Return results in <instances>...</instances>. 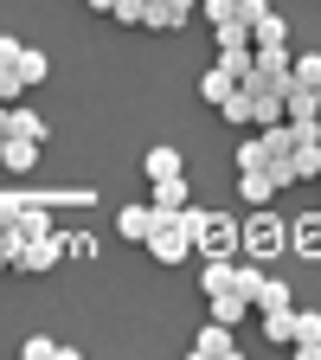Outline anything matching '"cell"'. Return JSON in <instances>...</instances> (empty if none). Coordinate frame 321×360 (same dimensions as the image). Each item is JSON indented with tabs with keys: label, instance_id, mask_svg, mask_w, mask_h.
Listing matches in <instances>:
<instances>
[{
	"label": "cell",
	"instance_id": "obj_7",
	"mask_svg": "<svg viewBox=\"0 0 321 360\" xmlns=\"http://www.w3.org/2000/svg\"><path fill=\"white\" fill-rule=\"evenodd\" d=\"M283 116H289V122H321V90L302 84V77H289V90H283Z\"/></svg>",
	"mask_w": 321,
	"mask_h": 360
},
{
	"label": "cell",
	"instance_id": "obj_21",
	"mask_svg": "<svg viewBox=\"0 0 321 360\" xmlns=\"http://www.w3.org/2000/svg\"><path fill=\"white\" fill-rule=\"evenodd\" d=\"M20 77H26V90L52 77V65H45V52H32V45H26V52H20Z\"/></svg>",
	"mask_w": 321,
	"mask_h": 360
},
{
	"label": "cell",
	"instance_id": "obj_14",
	"mask_svg": "<svg viewBox=\"0 0 321 360\" xmlns=\"http://www.w3.org/2000/svg\"><path fill=\"white\" fill-rule=\"evenodd\" d=\"M257 315H263V341H277V347L296 341V302L289 309H257Z\"/></svg>",
	"mask_w": 321,
	"mask_h": 360
},
{
	"label": "cell",
	"instance_id": "obj_10",
	"mask_svg": "<svg viewBox=\"0 0 321 360\" xmlns=\"http://www.w3.org/2000/svg\"><path fill=\"white\" fill-rule=\"evenodd\" d=\"M206 315H212V322H225V328H238L244 322V315H251V296L232 283V290H218V296H206Z\"/></svg>",
	"mask_w": 321,
	"mask_h": 360
},
{
	"label": "cell",
	"instance_id": "obj_3",
	"mask_svg": "<svg viewBox=\"0 0 321 360\" xmlns=\"http://www.w3.org/2000/svg\"><path fill=\"white\" fill-rule=\"evenodd\" d=\"M142 245H148L155 264H187V257H193V238H187V225H180V212L155 219V232H148Z\"/></svg>",
	"mask_w": 321,
	"mask_h": 360
},
{
	"label": "cell",
	"instance_id": "obj_18",
	"mask_svg": "<svg viewBox=\"0 0 321 360\" xmlns=\"http://www.w3.org/2000/svg\"><path fill=\"white\" fill-rule=\"evenodd\" d=\"M142 167H148V180H161V174H187V155H180V148H148Z\"/></svg>",
	"mask_w": 321,
	"mask_h": 360
},
{
	"label": "cell",
	"instance_id": "obj_19",
	"mask_svg": "<svg viewBox=\"0 0 321 360\" xmlns=\"http://www.w3.org/2000/svg\"><path fill=\"white\" fill-rule=\"evenodd\" d=\"M232 90H238V77L225 71V65H212V71L199 77V97H206V103H225V97H232Z\"/></svg>",
	"mask_w": 321,
	"mask_h": 360
},
{
	"label": "cell",
	"instance_id": "obj_12",
	"mask_svg": "<svg viewBox=\"0 0 321 360\" xmlns=\"http://www.w3.org/2000/svg\"><path fill=\"white\" fill-rule=\"evenodd\" d=\"M193 354H199V360H232V354H238V341H232V328H225V322H212V315H206V328H199Z\"/></svg>",
	"mask_w": 321,
	"mask_h": 360
},
{
	"label": "cell",
	"instance_id": "obj_22",
	"mask_svg": "<svg viewBox=\"0 0 321 360\" xmlns=\"http://www.w3.org/2000/svg\"><path fill=\"white\" fill-rule=\"evenodd\" d=\"M212 32H218V52H232V45H251V26H244V20H218Z\"/></svg>",
	"mask_w": 321,
	"mask_h": 360
},
{
	"label": "cell",
	"instance_id": "obj_13",
	"mask_svg": "<svg viewBox=\"0 0 321 360\" xmlns=\"http://www.w3.org/2000/svg\"><path fill=\"white\" fill-rule=\"evenodd\" d=\"M180 206H187V174H161L155 180V219H167Z\"/></svg>",
	"mask_w": 321,
	"mask_h": 360
},
{
	"label": "cell",
	"instance_id": "obj_31",
	"mask_svg": "<svg viewBox=\"0 0 321 360\" xmlns=\"http://www.w3.org/2000/svg\"><path fill=\"white\" fill-rule=\"evenodd\" d=\"M20 52H26V45H20L13 32H0V65H20Z\"/></svg>",
	"mask_w": 321,
	"mask_h": 360
},
{
	"label": "cell",
	"instance_id": "obj_29",
	"mask_svg": "<svg viewBox=\"0 0 321 360\" xmlns=\"http://www.w3.org/2000/svg\"><path fill=\"white\" fill-rule=\"evenodd\" d=\"M206 20L218 26V20H238V0H206Z\"/></svg>",
	"mask_w": 321,
	"mask_h": 360
},
{
	"label": "cell",
	"instance_id": "obj_28",
	"mask_svg": "<svg viewBox=\"0 0 321 360\" xmlns=\"http://www.w3.org/2000/svg\"><path fill=\"white\" fill-rule=\"evenodd\" d=\"M65 257H97V238H90V232H71L65 238Z\"/></svg>",
	"mask_w": 321,
	"mask_h": 360
},
{
	"label": "cell",
	"instance_id": "obj_20",
	"mask_svg": "<svg viewBox=\"0 0 321 360\" xmlns=\"http://www.w3.org/2000/svg\"><path fill=\"white\" fill-rule=\"evenodd\" d=\"M218 110H225V122H238V129H251V90L238 84V90H232V97H225Z\"/></svg>",
	"mask_w": 321,
	"mask_h": 360
},
{
	"label": "cell",
	"instance_id": "obj_2",
	"mask_svg": "<svg viewBox=\"0 0 321 360\" xmlns=\"http://www.w3.org/2000/svg\"><path fill=\"white\" fill-rule=\"evenodd\" d=\"M238 251H244V257H283V251H289V225L270 212V206H257V212L238 225Z\"/></svg>",
	"mask_w": 321,
	"mask_h": 360
},
{
	"label": "cell",
	"instance_id": "obj_1",
	"mask_svg": "<svg viewBox=\"0 0 321 360\" xmlns=\"http://www.w3.org/2000/svg\"><path fill=\"white\" fill-rule=\"evenodd\" d=\"M180 225L193 238V257H238V219L212 206H180Z\"/></svg>",
	"mask_w": 321,
	"mask_h": 360
},
{
	"label": "cell",
	"instance_id": "obj_5",
	"mask_svg": "<svg viewBox=\"0 0 321 360\" xmlns=\"http://www.w3.org/2000/svg\"><path fill=\"white\" fill-rule=\"evenodd\" d=\"M193 7H199V0H148V7H142V26L148 32H180V26L193 20Z\"/></svg>",
	"mask_w": 321,
	"mask_h": 360
},
{
	"label": "cell",
	"instance_id": "obj_4",
	"mask_svg": "<svg viewBox=\"0 0 321 360\" xmlns=\"http://www.w3.org/2000/svg\"><path fill=\"white\" fill-rule=\"evenodd\" d=\"M244 84H270V90H289V45H257Z\"/></svg>",
	"mask_w": 321,
	"mask_h": 360
},
{
	"label": "cell",
	"instance_id": "obj_17",
	"mask_svg": "<svg viewBox=\"0 0 321 360\" xmlns=\"http://www.w3.org/2000/svg\"><path fill=\"white\" fill-rule=\"evenodd\" d=\"M289 302H296V296H289L283 277H263V283L251 290V309H289Z\"/></svg>",
	"mask_w": 321,
	"mask_h": 360
},
{
	"label": "cell",
	"instance_id": "obj_8",
	"mask_svg": "<svg viewBox=\"0 0 321 360\" xmlns=\"http://www.w3.org/2000/svg\"><path fill=\"white\" fill-rule=\"evenodd\" d=\"M289 251H296L302 264H321V206H315V212H302V219L289 225Z\"/></svg>",
	"mask_w": 321,
	"mask_h": 360
},
{
	"label": "cell",
	"instance_id": "obj_11",
	"mask_svg": "<svg viewBox=\"0 0 321 360\" xmlns=\"http://www.w3.org/2000/svg\"><path fill=\"white\" fill-rule=\"evenodd\" d=\"M238 200L244 206H270L277 200V174L270 167H238Z\"/></svg>",
	"mask_w": 321,
	"mask_h": 360
},
{
	"label": "cell",
	"instance_id": "obj_27",
	"mask_svg": "<svg viewBox=\"0 0 321 360\" xmlns=\"http://www.w3.org/2000/svg\"><path fill=\"white\" fill-rule=\"evenodd\" d=\"M142 7H148V0H116V7H110V20H122V26H142Z\"/></svg>",
	"mask_w": 321,
	"mask_h": 360
},
{
	"label": "cell",
	"instance_id": "obj_15",
	"mask_svg": "<svg viewBox=\"0 0 321 360\" xmlns=\"http://www.w3.org/2000/svg\"><path fill=\"white\" fill-rule=\"evenodd\" d=\"M251 45H289V20L263 7V13L251 20Z\"/></svg>",
	"mask_w": 321,
	"mask_h": 360
},
{
	"label": "cell",
	"instance_id": "obj_25",
	"mask_svg": "<svg viewBox=\"0 0 321 360\" xmlns=\"http://www.w3.org/2000/svg\"><path fill=\"white\" fill-rule=\"evenodd\" d=\"M26 360H71V347H58V341L32 335V341H26Z\"/></svg>",
	"mask_w": 321,
	"mask_h": 360
},
{
	"label": "cell",
	"instance_id": "obj_26",
	"mask_svg": "<svg viewBox=\"0 0 321 360\" xmlns=\"http://www.w3.org/2000/svg\"><path fill=\"white\" fill-rule=\"evenodd\" d=\"M218 65L232 71L238 84H244V71H251V45H232V52H218Z\"/></svg>",
	"mask_w": 321,
	"mask_h": 360
},
{
	"label": "cell",
	"instance_id": "obj_6",
	"mask_svg": "<svg viewBox=\"0 0 321 360\" xmlns=\"http://www.w3.org/2000/svg\"><path fill=\"white\" fill-rule=\"evenodd\" d=\"M58 257H65V238H58V232H39V238H26V245H20L13 270H52Z\"/></svg>",
	"mask_w": 321,
	"mask_h": 360
},
{
	"label": "cell",
	"instance_id": "obj_32",
	"mask_svg": "<svg viewBox=\"0 0 321 360\" xmlns=\"http://www.w3.org/2000/svg\"><path fill=\"white\" fill-rule=\"evenodd\" d=\"M90 7H97V13H110V7H116V0H90Z\"/></svg>",
	"mask_w": 321,
	"mask_h": 360
},
{
	"label": "cell",
	"instance_id": "obj_23",
	"mask_svg": "<svg viewBox=\"0 0 321 360\" xmlns=\"http://www.w3.org/2000/svg\"><path fill=\"white\" fill-rule=\"evenodd\" d=\"M26 97V77H20V65H0V103H20Z\"/></svg>",
	"mask_w": 321,
	"mask_h": 360
},
{
	"label": "cell",
	"instance_id": "obj_16",
	"mask_svg": "<svg viewBox=\"0 0 321 360\" xmlns=\"http://www.w3.org/2000/svg\"><path fill=\"white\" fill-rule=\"evenodd\" d=\"M116 232L142 245V238L155 232V206H122V212H116Z\"/></svg>",
	"mask_w": 321,
	"mask_h": 360
},
{
	"label": "cell",
	"instance_id": "obj_30",
	"mask_svg": "<svg viewBox=\"0 0 321 360\" xmlns=\"http://www.w3.org/2000/svg\"><path fill=\"white\" fill-rule=\"evenodd\" d=\"M232 283H238V290H244V296H251V290H257V283H263V270H257V264H238V277H232Z\"/></svg>",
	"mask_w": 321,
	"mask_h": 360
},
{
	"label": "cell",
	"instance_id": "obj_24",
	"mask_svg": "<svg viewBox=\"0 0 321 360\" xmlns=\"http://www.w3.org/2000/svg\"><path fill=\"white\" fill-rule=\"evenodd\" d=\"M289 77H302V84H315V90H321V52H302V58H289Z\"/></svg>",
	"mask_w": 321,
	"mask_h": 360
},
{
	"label": "cell",
	"instance_id": "obj_9",
	"mask_svg": "<svg viewBox=\"0 0 321 360\" xmlns=\"http://www.w3.org/2000/svg\"><path fill=\"white\" fill-rule=\"evenodd\" d=\"M39 148L45 142H32V135H0V167H7V174H32L39 167Z\"/></svg>",
	"mask_w": 321,
	"mask_h": 360
}]
</instances>
